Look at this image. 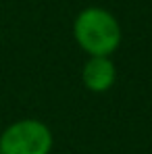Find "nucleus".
Here are the masks:
<instances>
[{
    "label": "nucleus",
    "instance_id": "7ed1b4c3",
    "mask_svg": "<svg viewBox=\"0 0 152 154\" xmlns=\"http://www.w3.org/2000/svg\"><path fill=\"white\" fill-rule=\"evenodd\" d=\"M81 81L85 90L94 94L108 92L117 81V69L115 63L108 56H90L81 69Z\"/></svg>",
    "mask_w": 152,
    "mask_h": 154
},
{
    "label": "nucleus",
    "instance_id": "f03ea898",
    "mask_svg": "<svg viewBox=\"0 0 152 154\" xmlns=\"http://www.w3.org/2000/svg\"><path fill=\"white\" fill-rule=\"evenodd\" d=\"M54 135L38 119H21L0 133V154H50Z\"/></svg>",
    "mask_w": 152,
    "mask_h": 154
},
{
    "label": "nucleus",
    "instance_id": "f257e3e1",
    "mask_svg": "<svg viewBox=\"0 0 152 154\" xmlns=\"http://www.w3.org/2000/svg\"><path fill=\"white\" fill-rule=\"evenodd\" d=\"M73 38L88 56H108L121 46L123 31L117 17L100 6L83 8L73 21Z\"/></svg>",
    "mask_w": 152,
    "mask_h": 154
}]
</instances>
